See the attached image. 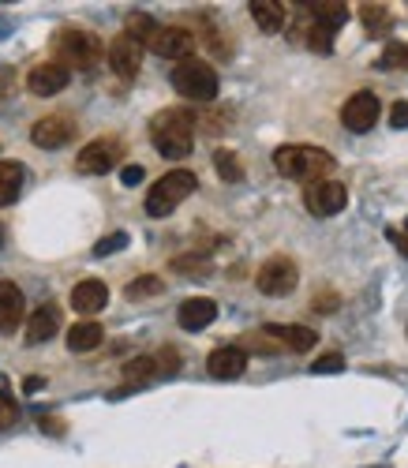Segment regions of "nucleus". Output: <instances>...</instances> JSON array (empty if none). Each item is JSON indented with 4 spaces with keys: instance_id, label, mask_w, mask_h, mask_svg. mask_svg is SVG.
Instances as JSON below:
<instances>
[{
    "instance_id": "obj_1",
    "label": "nucleus",
    "mask_w": 408,
    "mask_h": 468,
    "mask_svg": "<svg viewBox=\"0 0 408 468\" xmlns=\"http://www.w3.org/2000/svg\"><path fill=\"white\" fill-rule=\"evenodd\" d=\"M273 169L282 177H289V180L315 184V180H322L334 169V158H330V151H322V146L289 143V146H277V151H273Z\"/></svg>"
},
{
    "instance_id": "obj_2",
    "label": "nucleus",
    "mask_w": 408,
    "mask_h": 468,
    "mask_svg": "<svg viewBox=\"0 0 408 468\" xmlns=\"http://www.w3.org/2000/svg\"><path fill=\"white\" fill-rule=\"evenodd\" d=\"M150 139H154L158 154L165 158H187L195 146V113L187 109H161L150 120Z\"/></svg>"
},
{
    "instance_id": "obj_3",
    "label": "nucleus",
    "mask_w": 408,
    "mask_h": 468,
    "mask_svg": "<svg viewBox=\"0 0 408 468\" xmlns=\"http://www.w3.org/2000/svg\"><path fill=\"white\" fill-rule=\"evenodd\" d=\"M195 187H199V177L191 173V169H173V173H165L146 191V214L150 218H169L187 195H195Z\"/></svg>"
},
{
    "instance_id": "obj_4",
    "label": "nucleus",
    "mask_w": 408,
    "mask_h": 468,
    "mask_svg": "<svg viewBox=\"0 0 408 468\" xmlns=\"http://www.w3.org/2000/svg\"><path fill=\"white\" fill-rule=\"evenodd\" d=\"M173 87L180 98L187 101H199V105H210L218 98V72H213V64L199 60V56H187V60H177L173 68Z\"/></svg>"
},
{
    "instance_id": "obj_5",
    "label": "nucleus",
    "mask_w": 408,
    "mask_h": 468,
    "mask_svg": "<svg viewBox=\"0 0 408 468\" xmlns=\"http://www.w3.org/2000/svg\"><path fill=\"white\" fill-rule=\"evenodd\" d=\"M53 49L64 60V68H79V72H94L105 56L101 38L91 30H79V27H64L53 41Z\"/></svg>"
},
{
    "instance_id": "obj_6",
    "label": "nucleus",
    "mask_w": 408,
    "mask_h": 468,
    "mask_svg": "<svg viewBox=\"0 0 408 468\" xmlns=\"http://www.w3.org/2000/svg\"><path fill=\"white\" fill-rule=\"evenodd\" d=\"M299 285V270L289 255H270V259L255 270V289L263 296H289Z\"/></svg>"
},
{
    "instance_id": "obj_7",
    "label": "nucleus",
    "mask_w": 408,
    "mask_h": 468,
    "mask_svg": "<svg viewBox=\"0 0 408 468\" xmlns=\"http://www.w3.org/2000/svg\"><path fill=\"white\" fill-rule=\"evenodd\" d=\"M120 158H124V143L120 139H94V143H87L79 151V158H75V169L82 177H105V173H113V169L120 165Z\"/></svg>"
},
{
    "instance_id": "obj_8",
    "label": "nucleus",
    "mask_w": 408,
    "mask_h": 468,
    "mask_svg": "<svg viewBox=\"0 0 408 468\" xmlns=\"http://www.w3.org/2000/svg\"><path fill=\"white\" fill-rule=\"evenodd\" d=\"M378 117H382V101L371 91H356L345 105H341V124H345L349 132H356V135L371 132V127L378 124Z\"/></svg>"
},
{
    "instance_id": "obj_9",
    "label": "nucleus",
    "mask_w": 408,
    "mask_h": 468,
    "mask_svg": "<svg viewBox=\"0 0 408 468\" xmlns=\"http://www.w3.org/2000/svg\"><path fill=\"white\" fill-rule=\"evenodd\" d=\"M345 203H349V187L337 180H315L304 187V206L315 218H334L337 210H345Z\"/></svg>"
},
{
    "instance_id": "obj_10",
    "label": "nucleus",
    "mask_w": 408,
    "mask_h": 468,
    "mask_svg": "<svg viewBox=\"0 0 408 468\" xmlns=\"http://www.w3.org/2000/svg\"><path fill=\"white\" fill-rule=\"evenodd\" d=\"M146 49L165 60H187L195 53V34L187 27H158V34L146 41Z\"/></svg>"
},
{
    "instance_id": "obj_11",
    "label": "nucleus",
    "mask_w": 408,
    "mask_h": 468,
    "mask_svg": "<svg viewBox=\"0 0 408 468\" xmlns=\"http://www.w3.org/2000/svg\"><path fill=\"white\" fill-rule=\"evenodd\" d=\"M75 139V120L72 117H41L34 127H30V143L41 146V151H60L64 143H72Z\"/></svg>"
},
{
    "instance_id": "obj_12",
    "label": "nucleus",
    "mask_w": 408,
    "mask_h": 468,
    "mask_svg": "<svg viewBox=\"0 0 408 468\" xmlns=\"http://www.w3.org/2000/svg\"><path fill=\"white\" fill-rule=\"evenodd\" d=\"M105 56H109V68L120 79H135L139 68H143V46L135 38H127V34H117L109 41V49H105Z\"/></svg>"
},
{
    "instance_id": "obj_13",
    "label": "nucleus",
    "mask_w": 408,
    "mask_h": 468,
    "mask_svg": "<svg viewBox=\"0 0 408 468\" xmlns=\"http://www.w3.org/2000/svg\"><path fill=\"white\" fill-rule=\"evenodd\" d=\"M68 82H72V72L64 68V64H56V60L38 64V68L27 72V91L38 94V98H53V94H60L64 87H68Z\"/></svg>"
},
{
    "instance_id": "obj_14",
    "label": "nucleus",
    "mask_w": 408,
    "mask_h": 468,
    "mask_svg": "<svg viewBox=\"0 0 408 468\" xmlns=\"http://www.w3.org/2000/svg\"><path fill=\"white\" fill-rule=\"evenodd\" d=\"M206 371L213 378H240L247 371V352L240 345H221L206 356Z\"/></svg>"
},
{
    "instance_id": "obj_15",
    "label": "nucleus",
    "mask_w": 408,
    "mask_h": 468,
    "mask_svg": "<svg viewBox=\"0 0 408 468\" xmlns=\"http://www.w3.org/2000/svg\"><path fill=\"white\" fill-rule=\"evenodd\" d=\"M27 315V300H23V289L15 282H0V334H15L19 323Z\"/></svg>"
},
{
    "instance_id": "obj_16",
    "label": "nucleus",
    "mask_w": 408,
    "mask_h": 468,
    "mask_svg": "<svg viewBox=\"0 0 408 468\" xmlns=\"http://www.w3.org/2000/svg\"><path fill=\"white\" fill-rule=\"evenodd\" d=\"M263 334L273 337V342L282 345V349H289V352H308V349H315V342H318V334H315L311 326H299V323L263 326Z\"/></svg>"
},
{
    "instance_id": "obj_17",
    "label": "nucleus",
    "mask_w": 408,
    "mask_h": 468,
    "mask_svg": "<svg viewBox=\"0 0 408 468\" xmlns=\"http://www.w3.org/2000/svg\"><path fill=\"white\" fill-rule=\"evenodd\" d=\"M56 330H60V308H56V304L34 308V315L27 318V345H46V342H53Z\"/></svg>"
},
{
    "instance_id": "obj_18",
    "label": "nucleus",
    "mask_w": 408,
    "mask_h": 468,
    "mask_svg": "<svg viewBox=\"0 0 408 468\" xmlns=\"http://www.w3.org/2000/svg\"><path fill=\"white\" fill-rule=\"evenodd\" d=\"M213 318H218V304L213 300H206V296H191V300H184L180 304V311H177V323L184 326V330H206Z\"/></svg>"
},
{
    "instance_id": "obj_19",
    "label": "nucleus",
    "mask_w": 408,
    "mask_h": 468,
    "mask_svg": "<svg viewBox=\"0 0 408 468\" xmlns=\"http://www.w3.org/2000/svg\"><path fill=\"white\" fill-rule=\"evenodd\" d=\"M105 304H109V289L98 278H87L72 289V308L79 315H98V311H105Z\"/></svg>"
},
{
    "instance_id": "obj_20",
    "label": "nucleus",
    "mask_w": 408,
    "mask_h": 468,
    "mask_svg": "<svg viewBox=\"0 0 408 468\" xmlns=\"http://www.w3.org/2000/svg\"><path fill=\"white\" fill-rule=\"evenodd\" d=\"M299 8H308V19L318 27H326L337 34V27H345L349 23V4L345 0H315V4H299Z\"/></svg>"
},
{
    "instance_id": "obj_21",
    "label": "nucleus",
    "mask_w": 408,
    "mask_h": 468,
    "mask_svg": "<svg viewBox=\"0 0 408 468\" xmlns=\"http://www.w3.org/2000/svg\"><path fill=\"white\" fill-rule=\"evenodd\" d=\"M247 12L255 23H259V30H266V34L285 30V23H289V12H285V4H277V0H251Z\"/></svg>"
},
{
    "instance_id": "obj_22",
    "label": "nucleus",
    "mask_w": 408,
    "mask_h": 468,
    "mask_svg": "<svg viewBox=\"0 0 408 468\" xmlns=\"http://www.w3.org/2000/svg\"><path fill=\"white\" fill-rule=\"evenodd\" d=\"M154 378H158L154 356H135V360H127V364H124V390H139V386H146V382H154ZM124 390H117V397Z\"/></svg>"
},
{
    "instance_id": "obj_23",
    "label": "nucleus",
    "mask_w": 408,
    "mask_h": 468,
    "mask_svg": "<svg viewBox=\"0 0 408 468\" xmlns=\"http://www.w3.org/2000/svg\"><path fill=\"white\" fill-rule=\"evenodd\" d=\"M101 337H105V330L87 318V323H75V326L68 330V349H72V352H94V349L101 345Z\"/></svg>"
},
{
    "instance_id": "obj_24",
    "label": "nucleus",
    "mask_w": 408,
    "mask_h": 468,
    "mask_svg": "<svg viewBox=\"0 0 408 468\" xmlns=\"http://www.w3.org/2000/svg\"><path fill=\"white\" fill-rule=\"evenodd\" d=\"M23 187V165L19 161H0V206H12Z\"/></svg>"
},
{
    "instance_id": "obj_25",
    "label": "nucleus",
    "mask_w": 408,
    "mask_h": 468,
    "mask_svg": "<svg viewBox=\"0 0 408 468\" xmlns=\"http://www.w3.org/2000/svg\"><path fill=\"white\" fill-rule=\"evenodd\" d=\"M169 266H173L177 273H191V278H210V270H213V263H210V255L206 251H191V255H177V259L173 263H169Z\"/></svg>"
},
{
    "instance_id": "obj_26",
    "label": "nucleus",
    "mask_w": 408,
    "mask_h": 468,
    "mask_svg": "<svg viewBox=\"0 0 408 468\" xmlns=\"http://www.w3.org/2000/svg\"><path fill=\"white\" fill-rule=\"evenodd\" d=\"M124 34H127V38H135L139 46L146 49V41L158 34V23H154V19H150L146 12H132V15H127V27H124Z\"/></svg>"
},
{
    "instance_id": "obj_27",
    "label": "nucleus",
    "mask_w": 408,
    "mask_h": 468,
    "mask_svg": "<svg viewBox=\"0 0 408 468\" xmlns=\"http://www.w3.org/2000/svg\"><path fill=\"white\" fill-rule=\"evenodd\" d=\"M161 292H165V282L158 278V273H143V278H135L124 289L127 300H150V296H161Z\"/></svg>"
},
{
    "instance_id": "obj_28",
    "label": "nucleus",
    "mask_w": 408,
    "mask_h": 468,
    "mask_svg": "<svg viewBox=\"0 0 408 468\" xmlns=\"http://www.w3.org/2000/svg\"><path fill=\"white\" fill-rule=\"evenodd\" d=\"M213 169H218V177L225 184H240L244 180V165H240V158H236L232 151H218V154H213Z\"/></svg>"
},
{
    "instance_id": "obj_29",
    "label": "nucleus",
    "mask_w": 408,
    "mask_h": 468,
    "mask_svg": "<svg viewBox=\"0 0 408 468\" xmlns=\"http://www.w3.org/2000/svg\"><path fill=\"white\" fill-rule=\"evenodd\" d=\"M304 41H308V49H311V53H322V56L334 53V30L311 23V19H308V27H304Z\"/></svg>"
},
{
    "instance_id": "obj_30",
    "label": "nucleus",
    "mask_w": 408,
    "mask_h": 468,
    "mask_svg": "<svg viewBox=\"0 0 408 468\" xmlns=\"http://www.w3.org/2000/svg\"><path fill=\"white\" fill-rule=\"evenodd\" d=\"M378 68H382V72L408 68V46H404V41H390V46H386V53L378 56Z\"/></svg>"
},
{
    "instance_id": "obj_31",
    "label": "nucleus",
    "mask_w": 408,
    "mask_h": 468,
    "mask_svg": "<svg viewBox=\"0 0 408 468\" xmlns=\"http://www.w3.org/2000/svg\"><path fill=\"white\" fill-rule=\"evenodd\" d=\"M360 19L368 30H386L390 27V12H386V4H360Z\"/></svg>"
},
{
    "instance_id": "obj_32",
    "label": "nucleus",
    "mask_w": 408,
    "mask_h": 468,
    "mask_svg": "<svg viewBox=\"0 0 408 468\" xmlns=\"http://www.w3.org/2000/svg\"><path fill=\"white\" fill-rule=\"evenodd\" d=\"M120 247H127V232H109V237H101L94 244V255H98V259H105V255H113Z\"/></svg>"
},
{
    "instance_id": "obj_33",
    "label": "nucleus",
    "mask_w": 408,
    "mask_h": 468,
    "mask_svg": "<svg viewBox=\"0 0 408 468\" xmlns=\"http://www.w3.org/2000/svg\"><path fill=\"white\" fill-rule=\"evenodd\" d=\"M345 368V356H337V352H330V356H318L315 364H311V375H334V371H341Z\"/></svg>"
},
{
    "instance_id": "obj_34",
    "label": "nucleus",
    "mask_w": 408,
    "mask_h": 468,
    "mask_svg": "<svg viewBox=\"0 0 408 468\" xmlns=\"http://www.w3.org/2000/svg\"><path fill=\"white\" fill-rule=\"evenodd\" d=\"M15 420H19V405H15L8 394H0V431L15 428Z\"/></svg>"
},
{
    "instance_id": "obj_35",
    "label": "nucleus",
    "mask_w": 408,
    "mask_h": 468,
    "mask_svg": "<svg viewBox=\"0 0 408 468\" xmlns=\"http://www.w3.org/2000/svg\"><path fill=\"white\" fill-rule=\"evenodd\" d=\"M154 364H158V375H177L180 371V356H177V349H161L154 356Z\"/></svg>"
},
{
    "instance_id": "obj_36",
    "label": "nucleus",
    "mask_w": 408,
    "mask_h": 468,
    "mask_svg": "<svg viewBox=\"0 0 408 468\" xmlns=\"http://www.w3.org/2000/svg\"><path fill=\"white\" fill-rule=\"evenodd\" d=\"M311 311L334 315V311H337V292H318V296H311Z\"/></svg>"
},
{
    "instance_id": "obj_37",
    "label": "nucleus",
    "mask_w": 408,
    "mask_h": 468,
    "mask_svg": "<svg viewBox=\"0 0 408 468\" xmlns=\"http://www.w3.org/2000/svg\"><path fill=\"white\" fill-rule=\"evenodd\" d=\"M390 124H394V127H408V105H404V101H397L394 109H390Z\"/></svg>"
},
{
    "instance_id": "obj_38",
    "label": "nucleus",
    "mask_w": 408,
    "mask_h": 468,
    "mask_svg": "<svg viewBox=\"0 0 408 468\" xmlns=\"http://www.w3.org/2000/svg\"><path fill=\"white\" fill-rule=\"evenodd\" d=\"M120 180H124L127 187H132V184H139V180H143V165H127L124 173H120Z\"/></svg>"
},
{
    "instance_id": "obj_39",
    "label": "nucleus",
    "mask_w": 408,
    "mask_h": 468,
    "mask_svg": "<svg viewBox=\"0 0 408 468\" xmlns=\"http://www.w3.org/2000/svg\"><path fill=\"white\" fill-rule=\"evenodd\" d=\"M390 240H397V247H401V255H408V237H397V232H390Z\"/></svg>"
},
{
    "instance_id": "obj_40",
    "label": "nucleus",
    "mask_w": 408,
    "mask_h": 468,
    "mask_svg": "<svg viewBox=\"0 0 408 468\" xmlns=\"http://www.w3.org/2000/svg\"><path fill=\"white\" fill-rule=\"evenodd\" d=\"M23 390H27V394H34V390H41V378H27V382H23Z\"/></svg>"
},
{
    "instance_id": "obj_41",
    "label": "nucleus",
    "mask_w": 408,
    "mask_h": 468,
    "mask_svg": "<svg viewBox=\"0 0 408 468\" xmlns=\"http://www.w3.org/2000/svg\"><path fill=\"white\" fill-rule=\"evenodd\" d=\"M0 247H4V229H0Z\"/></svg>"
},
{
    "instance_id": "obj_42",
    "label": "nucleus",
    "mask_w": 408,
    "mask_h": 468,
    "mask_svg": "<svg viewBox=\"0 0 408 468\" xmlns=\"http://www.w3.org/2000/svg\"><path fill=\"white\" fill-rule=\"evenodd\" d=\"M404 232H408V218H404Z\"/></svg>"
}]
</instances>
